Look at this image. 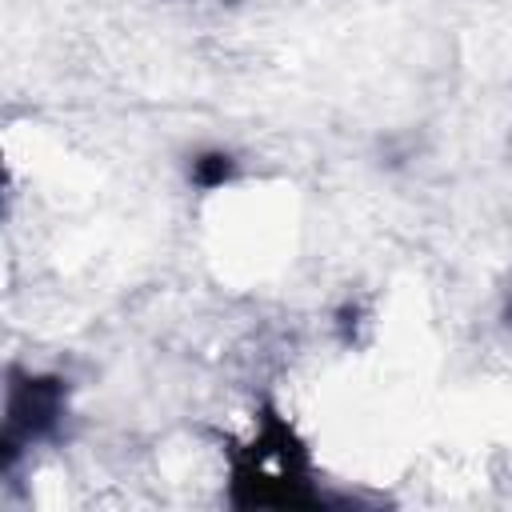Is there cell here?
Listing matches in <instances>:
<instances>
[{"instance_id": "1", "label": "cell", "mask_w": 512, "mask_h": 512, "mask_svg": "<svg viewBox=\"0 0 512 512\" xmlns=\"http://www.w3.org/2000/svg\"><path fill=\"white\" fill-rule=\"evenodd\" d=\"M228 504L232 508H320L324 496L312 480V452L280 416L276 404H264L248 444L228 452Z\"/></svg>"}, {"instance_id": "2", "label": "cell", "mask_w": 512, "mask_h": 512, "mask_svg": "<svg viewBox=\"0 0 512 512\" xmlns=\"http://www.w3.org/2000/svg\"><path fill=\"white\" fill-rule=\"evenodd\" d=\"M68 420V380L56 372L8 368L4 420H0V468L12 472L24 452L60 436Z\"/></svg>"}, {"instance_id": "3", "label": "cell", "mask_w": 512, "mask_h": 512, "mask_svg": "<svg viewBox=\"0 0 512 512\" xmlns=\"http://www.w3.org/2000/svg\"><path fill=\"white\" fill-rule=\"evenodd\" d=\"M236 176H240V160L228 148H200L196 156H188V184L200 192H216Z\"/></svg>"}, {"instance_id": "4", "label": "cell", "mask_w": 512, "mask_h": 512, "mask_svg": "<svg viewBox=\"0 0 512 512\" xmlns=\"http://www.w3.org/2000/svg\"><path fill=\"white\" fill-rule=\"evenodd\" d=\"M504 320H508V324H512V304H508V312H504Z\"/></svg>"}]
</instances>
